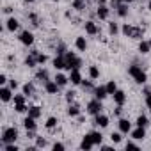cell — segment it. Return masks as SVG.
I'll list each match as a JSON object with an SVG mask.
<instances>
[{
	"mask_svg": "<svg viewBox=\"0 0 151 151\" xmlns=\"http://www.w3.org/2000/svg\"><path fill=\"white\" fill-rule=\"evenodd\" d=\"M64 59H66V69H69V71H71V69H78V68L82 66V60H80L78 57H75L73 52H68Z\"/></svg>",
	"mask_w": 151,
	"mask_h": 151,
	"instance_id": "1",
	"label": "cell"
},
{
	"mask_svg": "<svg viewBox=\"0 0 151 151\" xmlns=\"http://www.w3.org/2000/svg\"><path fill=\"white\" fill-rule=\"evenodd\" d=\"M130 75H132V77L135 78V82H139V84H144L146 82V73L139 68V66H130Z\"/></svg>",
	"mask_w": 151,
	"mask_h": 151,
	"instance_id": "2",
	"label": "cell"
},
{
	"mask_svg": "<svg viewBox=\"0 0 151 151\" xmlns=\"http://www.w3.org/2000/svg\"><path fill=\"white\" fill-rule=\"evenodd\" d=\"M16 137H18L16 128H7V130L4 132V135H2V142H4V144H11V142L16 140Z\"/></svg>",
	"mask_w": 151,
	"mask_h": 151,
	"instance_id": "3",
	"label": "cell"
},
{
	"mask_svg": "<svg viewBox=\"0 0 151 151\" xmlns=\"http://www.w3.org/2000/svg\"><path fill=\"white\" fill-rule=\"evenodd\" d=\"M123 32L128 36V37H142V30L140 29H133L130 25H124L123 27Z\"/></svg>",
	"mask_w": 151,
	"mask_h": 151,
	"instance_id": "4",
	"label": "cell"
},
{
	"mask_svg": "<svg viewBox=\"0 0 151 151\" xmlns=\"http://www.w3.org/2000/svg\"><path fill=\"white\" fill-rule=\"evenodd\" d=\"M87 110H89V114H94V116H98V114H100V110H101L100 100H94V101H91V103L87 105Z\"/></svg>",
	"mask_w": 151,
	"mask_h": 151,
	"instance_id": "5",
	"label": "cell"
},
{
	"mask_svg": "<svg viewBox=\"0 0 151 151\" xmlns=\"http://www.w3.org/2000/svg\"><path fill=\"white\" fill-rule=\"evenodd\" d=\"M20 41H22L23 45H32V43H34V36H32L29 30H25V32H22V36H20Z\"/></svg>",
	"mask_w": 151,
	"mask_h": 151,
	"instance_id": "6",
	"label": "cell"
},
{
	"mask_svg": "<svg viewBox=\"0 0 151 151\" xmlns=\"http://www.w3.org/2000/svg\"><path fill=\"white\" fill-rule=\"evenodd\" d=\"M69 80L73 82V84H82V77H80V73H78V69H71V75H69Z\"/></svg>",
	"mask_w": 151,
	"mask_h": 151,
	"instance_id": "7",
	"label": "cell"
},
{
	"mask_svg": "<svg viewBox=\"0 0 151 151\" xmlns=\"http://www.w3.org/2000/svg\"><path fill=\"white\" fill-rule=\"evenodd\" d=\"M93 146H94V142H93V139H91L89 135H86V137H84V140H82V144H80V147L87 151V149H91Z\"/></svg>",
	"mask_w": 151,
	"mask_h": 151,
	"instance_id": "8",
	"label": "cell"
},
{
	"mask_svg": "<svg viewBox=\"0 0 151 151\" xmlns=\"http://www.w3.org/2000/svg\"><path fill=\"white\" fill-rule=\"evenodd\" d=\"M124 100H126V96H124L123 91H116V93H114V101H116L117 105H123Z\"/></svg>",
	"mask_w": 151,
	"mask_h": 151,
	"instance_id": "9",
	"label": "cell"
},
{
	"mask_svg": "<svg viewBox=\"0 0 151 151\" xmlns=\"http://www.w3.org/2000/svg\"><path fill=\"white\" fill-rule=\"evenodd\" d=\"M53 66H55L57 69L66 68V59H62V55H57V57H55V60H53Z\"/></svg>",
	"mask_w": 151,
	"mask_h": 151,
	"instance_id": "10",
	"label": "cell"
},
{
	"mask_svg": "<svg viewBox=\"0 0 151 151\" xmlns=\"http://www.w3.org/2000/svg\"><path fill=\"white\" fill-rule=\"evenodd\" d=\"M59 87H60V86H59L57 82H46V91H48L50 94H55Z\"/></svg>",
	"mask_w": 151,
	"mask_h": 151,
	"instance_id": "11",
	"label": "cell"
},
{
	"mask_svg": "<svg viewBox=\"0 0 151 151\" xmlns=\"http://www.w3.org/2000/svg\"><path fill=\"white\" fill-rule=\"evenodd\" d=\"M96 124H100L101 128H105V126L109 124V117H107V116H101V114H98V116H96Z\"/></svg>",
	"mask_w": 151,
	"mask_h": 151,
	"instance_id": "12",
	"label": "cell"
},
{
	"mask_svg": "<svg viewBox=\"0 0 151 151\" xmlns=\"http://www.w3.org/2000/svg\"><path fill=\"white\" fill-rule=\"evenodd\" d=\"M23 124H25V128H27V132H30V130H36V123H34V117H27L25 121H23Z\"/></svg>",
	"mask_w": 151,
	"mask_h": 151,
	"instance_id": "13",
	"label": "cell"
},
{
	"mask_svg": "<svg viewBox=\"0 0 151 151\" xmlns=\"http://www.w3.org/2000/svg\"><path fill=\"white\" fill-rule=\"evenodd\" d=\"M130 128H132V126H130V123H128L126 119H121V121H119V130H121L123 133H128Z\"/></svg>",
	"mask_w": 151,
	"mask_h": 151,
	"instance_id": "14",
	"label": "cell"
},
{
	"mask_svg": "<svg viewBox=\"0 0 151 151\" xmlns=\"http://www.w3.org/2000/svg\"><path fill=\"white\" fill-rule=\"evenodd\" d=\"M29 116L34 117V119H37V117L41 116V109H39V107H30V109H29Z\"/></svg>",
	"mask_w": 151,
	"mask_h": 151,
	"instance_id": "15",
	"label": "cell"
},
{
	"mask_svg": "<svg viewBox=\"0 0 151 151\" xmlns=\"http://www.w3.org/2000/svg\"><path fill=\"white\" fill-rule=\"evenodd\" d=\"M0 98H2L4 101H9V100H11V89L4 87L2 91H0Z\"/></svg>",
	"mask_w": 151,
	"mask_h": 151,
	"instance_id": "16",
	"label": "cell"
},
{
	"mask_svg": "<svg viewBox=\"0 0 151 151\" xmlns=\"http://www.w3.org/2000/svg\"><path fill=\"white\" fill-rule=\"evenodd\" d=\"M86 30H87V34H96V32H98V27H96L93 22H87V23H86Z\"/></svg>",
	"mask_w": 151,
	"mask_h": 151,
	"instance_id": "17",
	"label": "cell"
},
{
	"mask_svg": "<svg viewBox=\"0 0 151 151\" xmlns=\"http://www.w3.org/2000/svg\"><path fill=\"white\" fill-rule=\"evenodd\" d=\"M94 93H96V98H98V100H103V98L109 94V93H107V87H98Z\"/></svg>",
	"mask_w": 151,
	"mask_h": 151,
	"instance_id": "18",
	"label": "cell"
},
{
	"mask_svg": "<svg viewBox=\"0 0 151 151\" xmlns=\"http://www.w3.org/2000/svg\"><path fill=\"white\" fill-rule=\"evenodd\" d=\"M144 135H146V133H144V126H139V128L132 133L133 139H144Z\"/></svg>",
	"mask_w": 151,
	"mask_h": 151,
	"instance_id": "19",
	"label": "cell"
},
{
	"mask_svg": "<svg viewBox=\"0 0 151 151\" xmlns=\"http://www.w3.org/2000/svg\"><path fill=\"white\" fill-rule=\"evenodd\" d=\"M98 16H100L101 20H105V18L109 16V7H105V6H100V9H98Z\"/></svg>",
	"mask_w": 151,
	"mask_h": 151,
	"instance_id": "20",
	"label": "cell"
},
{
	"mask_svg": "<svg viewBox=\"0 0 151 151\" xmlns=\"http://www.w3.org/2000/svg\"><path fill=\"white\" fill-rule=\"evenodd\" d=\"M89 137L93 139V142H94V144H101V139H103V137H101V133L93 132V133H89Z\"/></svg>",
	"mask_w": 151,
	"mask_h": 151,
	"instance_id": "21",
	"label": "cell"
},
{
	"mask_svg": "<svg viewBox=\"0 0 151 151\" xmlns=\"http://www.w3.org/2000/svg\"><path fill=\"white\" fill-rule=\"evenodd\" d=\"M117 14H119V16H126V14H128V6H124V4L117 6Z\"/></svg>",
	"mask_w": 151,
	"mask_h": 151,
	"instance_id": "22",
	"label": "cell"
},
{
	"mask_svg": "<svg viewBox=\"0 0 151 151\" xmlns=\"http://www.w3.org/2000/svg\"><path fill=\"white\" fill-rule=\"evenodd\" d=\"M116 91H117V87H116V82H114V80H110V82L107 84V93H109V94H114Z\"/></svg>",
	"mask_w": 151,
	"mask_h": 151,
	"instance_id": "23",
	"label": "cell"
},
{
	"mask_svg": "<svg viewBox=\"0 0 151 151\" xmlns=\"http://www.w3.org/2000/svg\"><path fill=\"white\" fill-rule=\"evenodd\" d=\"M68 80H69V78H66L64 75H57V77H55V82H57L59 86H66V84H68Z\"/></svg>",
	"mask_w": 151,
	"mask_h": 151,
	"instance_id": "24",
	"label": "cell"
},
{
	"mask_svg": "<svg viewBox=\"0 0 151 151\" xmlns=\"http://www.w3.org/2000/svg\"><path fill=\"white\" fill-rule=\"evenodd\" d=\"M36 77H37V80H41V82H48L46 78H48V73L43 69V71H37V75H36Z\"/></svg>",
	"mask_w": 151,
	"mask_h": 151,
	"instance_id": "25",
	"label": "cell"
},
{
	"mask_svg": "<svg viewBox=\"0 0 151 151\" xmlns=\"http://www.w3.org/2000/svg\"><path fill=\"white\" fill-rule=\"evenodd\" d=\"M18 25H20V23H18L14 18H11V20L7 22V29H9V30H16V29H18Z\"/></svg>",
	"mask_w": 151,
	"mask_h": 151,
	"instance_id": "26",
	"label": "cell"
},
{
	"mask_svg": "<svg viewBox=\"0 0 151 151\" xmlns=\"http://www.w3.org/2000/svg\"><path fill=\"white\" fill-rule=\"evenodd\" d=\"M68 114H69V116H78V114H80V109H78L77 105H73V107L68 109Z\"/></svg>",
	"mask_w": 151,
	"mask_h": 151,
	"instance_id": "27",
	"label": "cell"
},
{
	"mask_svg": "<svg viewBox=\"0 0 151 151\" xmlns=\"http://www.w3.org/2000/svg\"><path fill=\"white\" fill-rule=\"evenodd\" d=\"M86 46H87L86 39H84V37H78V39H77V48H78V50H86Z\"/></svg>",
	"mask_w": 151,
	"mask_h": 151,
	"instance_id": "28",
	"label": "cell"
},
{
	"mask_svg": "<svg viewBox=\"0 0 151 151\" xmlns=\"http://www.w3.org/2000/svg\"><path fill=\"white\" fill-rule=\"evenodd\" d=\"M149 46H151L149 43H146V41H142V43L139 45V50H140L142 53H147V52H149Z\"/></svg>",
	"mask_w": 151,
	"mask_h": 151,
	"instance_id": "29",
	"label": "cell"
},
{
	"mask_svg": "<svg viewBox=\"0 0 151 151\" xmlns=\"http://www.w3.org/2000/svg\"><path fill=\"white\" fill-rule=\"evenodd\" d=\"M23 93H25L27 96H32V93H34V87H32V84H25V86H23Z\"/></svg>",
	"mask_w": 151,
	"mask_h": 151,
	"instance_id": "30",
	"label": "cell"
},
{
	"mask_svg": "<svg viewBox=\"0 0 151 151\" xmlns=\"http://www.w3.org/2000/svg\"><path fill=\"white\" fill-rule=\"evenodd\" d=\"M89 75H91V78H98V77H100V71H98V68H96V66H91V69H89Z\"/></svg>",
	"mask_w": 151,
	"mask_h": 151,
	"instance_id": "31",
	"label": "cell"
},
{
	"mask_svg": "<svg viewBox=\"0 0 151 151\" xmlns=\"http://www.w3.org/2000/svg\"><path fill=\"white\" fill-rule=\"evenodd\" d=\"M34 57H36V55H32V57H27V59H25V64H27L29 68L36 66V60H37V59H34Z\"/></svg>",
	"mask_w": 151,
	"mask_h": 151,
	"instance_id": "32",
	"label": "cell"
},
{
	"mask_svg": "<svg viewBox=\"0 0 151 151\" xmlns=\"http://www.w3.org/2000/svg\"><path fill=\"white\" fill-rule=\"evenodd\" d=\"M147 124V117L146 116H139V119H137V126H146Z\"/></svg>",
	"mask_w": 151,
	"mask_h": 151,
	"instance_id": "33",
	"label": "cell"
},
{
	"mask_svg": "<svg viewBox=\"0 0 151 151\" xmlns=\"http://www.w3.org/2000/svg\"><path fill=\"white\" fill-rule=\"evenodd\" d=\"M55 124H57V119H55V117H50V119L46 121V128H53Z\"/></svg>",
	"mask_w": 151,
	"mask_h": 151,
	"instance_id": "34",
	"label": "cell"
},
{
	"mask_svg": "<svg viewBox=\"0 0 151 151\" xmlns=\"http://www.w3.org/2000/svg\"><path fill=\"white\" fill-rule=\"evenodd\" d=\"M73 7H75V9H84V0H75Z\"/></svg>",
	"mask_w": 151,
	"mask_h": 151,
	"instance_id": "35",
	"label": "cell"
},
{
	"mask_svg": "<svg viewBox=\"0 0 151 151\" xmlns=\"http://www.w3.org/2000/svg\"><path fill=\"white\" fill-rule=\"evenodd\" d=\"M16 110H18V112H25V110H27L25 103H16Z\"/></svg>",
	"mask_w": 151,
	"mask_h": 151,
	"instance_id": "36",
	"label": "cell"
},
{
	"mask_svg": "<svg viewBox=\"0 0 151 151\" xmlns=\"http://www.w3.org/2000/svg\"><path fill=\"white\" fill-rule=\"evenodd\" d=\"M110 139H112V142H121V135L119 133H112Z\"/></svg>",
	"mask_w": 151,
	"mask_h": 151,
	"instance_id": "37",
	"label": "cell"
},
{
	"mask_svg": "<svg viewBox=\"0 0 151 151\" xmlns=\"http://www.w3.org/2000/svg\"><path fill=\"white\" fill-rule=\"evenodd\" d=\"M36 59H37V62H39V64H45V62H46V55H37Z\"/></svg>",
	"mask_w": 151,
	"mask_h": 151,
	"instance_id": "38",
	"label": "cell"
},
{
	"mask_svg": "<svg viewBox=\"0 0 151 151\" xmlns=\"http://www.w3.org/2000/svg\"><path fill=\"white\" fill-rule=\"evenodd\" d=\"M109 30H110L112 34H116V32H117V25H116V23H110V27H109Z\"/></svg>",
	"mask_w": 151,
	"mask_h": 151,
	"instance_id": "39",
	"label": "cell"
},
{
	"mask_svg": "<svg viewBox=\"0 0 151 151\" xmlns=\"http://www.w3.org/2000/svg\"><path fill=\"white\" fill-rule=\"evenodd\" d=\"M14 103H25V98L23 96H14Z\"/></svg>",
	"mask_w": 151,
	"mask_h": 151,
	"instance_id": "40",
	"label": "cell"
},
{
	"mask_svg": "<svg viewBox=\"0 0 151 151\" xmlns=\"http://www.w3.org/2000/svg\"><path fill=\"white\" fill-rule=\"evenodd\" d=\"M6 151H18V147L13 146V144H7V146H6Z\"/></svg>",
	"mask_w": 151,
	"mask_h": 151,
	"instance_id": "41",
	"label": "cell"
},
{
	"mask_svg": "<svg viewBox=\"0 0 151 151\" xmlns=\"http://www.w3.org/2000/svg\"><path fill=\"white\" fill-rule=\"evenodd\" d=\"M37 146L45 147V146H46V140H45V139H37Z\"/></svg>",
	"mask_w": 151,
	"mask_h": 151,
	"instance_id": "42",
	"label": "cell"
},
{
	"mask_svg": "<svg viewBox=\"0 0 151 151\" xmlns=\"http://www.w3.org/2000/svg\"><path fill=\"white\" fill-rule=\"evenodd\" d=\"M53 149H55V151H62L64 146H62V144H53Z\"/></svg>",
	"mask_w": 151,
	"mask_h": 151,
	"instance_id": "43",
	"label": "cell"
},
{
	"mask_svg": "<svg viewBox=\"0 0 151 151\" xmlns=\"http://www.w3.org/2000/svg\"><path fill=\"white\" fill-rule=\"evenodd\" d=\"M126 149H137V146H135L133 142H128V144H126Z\"/></svg>",
	"mask_w": 151,
	"mask_h": 151,
	"instance_id": "44",
	"label": "cell"
},
{
	"mask_svg": "<svg viewBox=\"0 0 151 151\" xmlns=\"http://www.w3.org/2000/svg\"><path fill=\"white\" fill-rule=\"evenodd\" d=\"M66 98H68V101H71V100L75 98V93H68V96H66Z\"/></svg>",
	"mask_w": 151,
	"mask_h": 151,
	"instance_id": "45",
	"label": "cell"
},
{
	"mask_svg": "<svg viewBox=\"0 0 151 151\" xmlns=\"http://www.w3.org/2000/svg\"><path fill=\"white\" fill-rule=\"evenodd\" d=\"M146 103H147V107H149V110H151V94L147 96V100H146Z\"/></svg>",
	"mask_w": 151,
	"mask_h": 151,
	"instance_id": "46",
	"label": "cell"
},
{
	"mask_svg": "<svg viewBox=\"0 0 151 151\" xmlns=\"http://www.w3.org/2000/svg\"><path fill=\"white\" fill-rule=\"evenodd\" d=\"M7 78H6V75H0V84H4Z\"/></svg>",
	"mask_w": 151,
	"mask_h": 151,
	"instance_id": "47",
	"label": "cell"
},
{
	"mask_svg": "<svg viewBox=\"0 0 151 151\" xmlns=\"http://www.w3.org/2000/svg\"><path fill=\"white\" fill-rule=\"evenodd\" d=\"M84 87H86V89H91L93 86H91V82H84Z\"/></svg>",
	"mask_w": 151,
	"mask_h": 151,
	"instance_id": "48",
	"label": "cell"
},
{
	"mask_svg": "<svg viewBox=\"0 0 151 151\" xmlns=\"http://www.w3.org/2000/svg\"><path fill=\"white\" fill-rule=\"evenodd\" d=\"M16 87H18V84H16V82L13 80V82H11V89H16Z\"/></svg>",
	"mask_w": 151,
	"mask_h": 151,
	"instance_id": "49",
	"label": "cell"
},
{
	"mask_svg": "<svg viewBox=\"0 0 151 151\" xmlns=\"http://www.w3.org/2000/svg\"><path fill=\"white\" fill-rule=\"evenodd\" d=\"M119 2H132V0H119Z\"/></svg>",
	"mask_w": 151,
	"mask_h": 151,
	"instance_id": "50",
	"label": "cell"
},
{
	"mask_svg": "<svg viewBox=\"0 0 151 151\" xmlns=\"http://www.w3.org/2000/svg\"><path fill=\"white\" fill-rule=\"evenodd\" d=\"M25 2H34V0H25Z\"/></svg>",
	"mask_w": 151,
	"mask_h": 151,
	"instance_id": "51",
	"label": "cell"
},
{
	"mask_svg": "<svg viewBox=\"0 0 151 151\" xmlns=\"http://www.w3.org/2000/svg\"><path fill=\"white\" fill-rule=\"evenodd\" d=\"M147 7H149V9H151V2H149V6H147Z\"/></svg>",
	"mask_w": 151,
	"mask_h": 151,
	"instance_id": "52",
	"label": "cell"
}]
</instances>
